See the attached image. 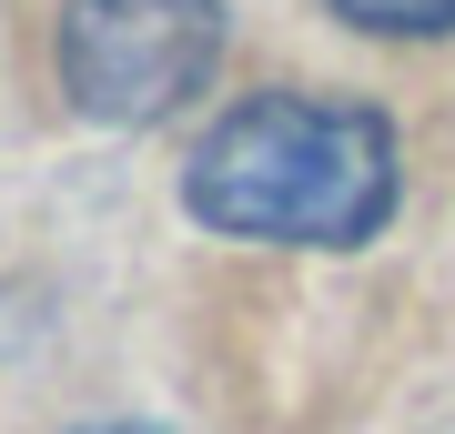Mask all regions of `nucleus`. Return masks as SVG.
Masks as SVG:
<instances>
[{
	"label": "nucleus",
	"instance_id": "nucleus-2",
	"mask_svg": "<svg viewBox=\"0 0 455 434\" xmlns=\"http://www.w3.org/2000/svg\"><path fill=\"white\" fill-rule=\"evenodd\" d=\"M223 61V0H71L61 91L112 131H152Z\"/></svg>",
	"mask_w": 455,
	"mask_h": 434
},
{
	"label": "nucleus",
	"instance_id": "nucleus-4",
	"mask_svg": "<svg viewBox=\"0 0 455 434\" xmlns=\"http://www.w3.org/2000/svg\"><path fill=\"white\" fill-rule=\"evenodd\" d=\"M82 434H163V424H82Z\"/></svg>",
	"mask_w": 455,
	"mask_h": 434
},
{
	"label": "nucleus",
	"instance_id": "nucleus-3",
	"mask_svg": "<svg viewBox=\"0 0 455 434\" xmlns=\"http://www.w3.org/2000/svg\"><path fill=\"white\" fill-rule=\"evenodd\" d=\"M334 11L374 41H445L455 31V0H334Z\"/></svg>",
	"mask_w": 455,
	"mask_h": 434
},
{
	"label": "nucleus",
	"instance_id": "nucleus-1",
	"mask_svg": "<svg viewBox=\"0 0 455 434\" xmlns=\"http://www.w3.org/2000/svg\"><path fill=\"white\" fill-rule=\"evenodd\" d=\"M182 202L233 242L344 253V242L385 233V212H395V131L364 101L253 91L193 142Z\"/></svg>",
	"mask_w": 455,
	"mask_h": 434
}]
</instances>
